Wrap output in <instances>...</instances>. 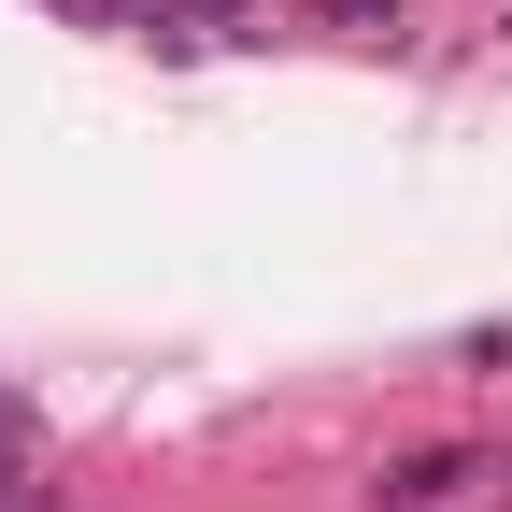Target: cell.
Wrapping results in <instances>:
<instances>
[{
    "instance_id": "obj_1",
    "label": "cell",
    "mask_w": 512,
    "mask_h": 512,
    "mask_svg": "<svg viewBox=\"0 0 512 512\" xmlns=\"http://www.w3.org/2000/svg\"><path fill=\"white\" fill-rule=\"evenodd\" d=\"M456 484H470V456H456V441H427V456H399V470L370 484V498H384V512H441Z\"/></svg>"
},
{
    "instance_id": "obj_2",
    "label": "cell",
    "mask_w": 512,
    "mask_h": 512,
    "mask_svg": "<svg viewBox=\"0 0 512 512\" xmlns=\"http://www.w3.org/2000/svg\"><path fill=\"white\" fill-rule=\"evenodd\" d=\"M157 43H200V29H242V0H143Z\"/></svg>"
},
{
    "instance_id": "obj_3",
    "label": "cell",
    "mask_w": 512,
    "mask_h": 512,
    "mask_svg": "<svg viewBox=\"0 0 512 512\" xmlns=\"http://www.w3.org/2000/svg\"><path fill=\"white\" fill-rule=\"evenodd\" d=\"M328 15H342V29H384V15H399V0H328Z\"/></svg>"
}]
</instances>
